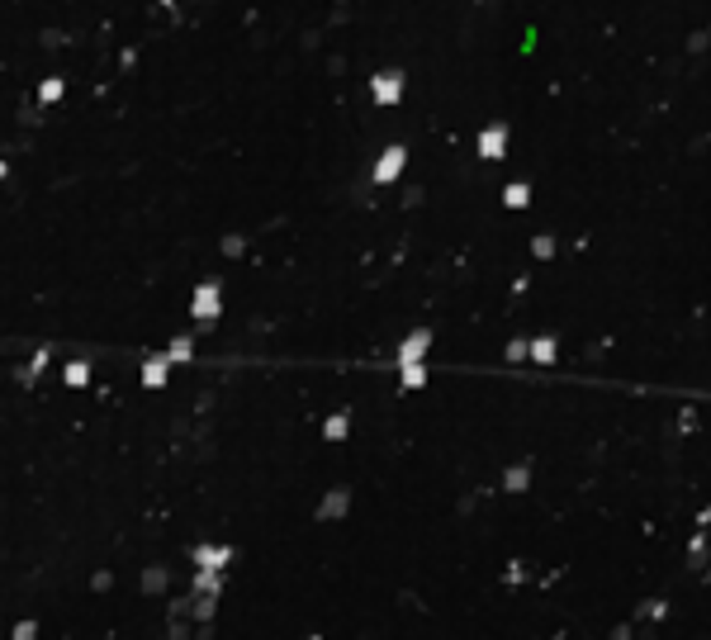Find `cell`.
<instances>
[{
  "label": "cell",
  "instance_id": "30bf717a",
  "mask_svg": "<svg viewBox=\"0 0 711 640\" xmlns=\"http://www.w3.org/2000/svg\"><path fill=\"white\" fill-rule=\"evenodd\" d=\"M555 356H559V342H555V337H536V342H531V361H536V366H550Z\"/></svg>",
  "mask_w": 711,
  "mask_h": 640
},
{
  "label": "cell",
  "instance_id": "8fae6325",
  "mask_svg": "<svg viewBox=\"0 0 711 640\" xmlns=\"http://www.w3.org/2000/svg\"><path fill=\"white\" fill-rule=\"evenodd\" d=\"M218 588H223L218 569H199V574H195V593H199V598H218Z\"/></svg>",
  "mask_w": 711,
  "mask_h": 640
},
{
  "label": "cell",
  "instance_id": "9a60e30c",
  "mask_svg": "<svg viewBox=\"0 0 711 640\" xmlns=\"http://www.w3.org/2000/svg\"><path fill=\"white\" fill-rule=\"evenodd\" d=\"M62 90H67V85H62L57 76H48L43 85H38V100H43V105H57V100H62Z\"/></svg>",
  "mask_w": 711,
  "mask_h": 640
},
{
  "label": "cell",
  "instance_id": "52a82bcc",
  "mask_svg": "<svg viewBox=\"0 0 711 640\" xmlns=\"http://www.w3.org/2000/svg\"><path fill=\"white\" fill-rule=\"evenodd\" d=\"M166 370H171V356H147L142 361V384L147 389H161L166 384Z\"/></svg>",
  "mask_w": 711,
  "mask_h": 640
},
{
  "label": "cell",
  "instance_id": "7402d4cb",
  "mask_svg": "<svg viewBox=\"0 0 711 640\" xmlns=\"http://www.w3.org/2000/svg\"><path fill=\"white\" fill-rule=\"evenodd\" d=\"M707 522H711V507H702V512H697V527H707Z\"/></svg>",
  "mask_w": 711,
  "mask_h": 640
},
{
  "label": "cell",
  "instance_id": "603a6c76",
  "mask_svg": "<svg viewBox=\"0 0 711 640\" xmlns=\"http://www.w3.org/2000/svg\"><path fill=\"white\" fill-rule=\"evenodd\" d=\"M332 5H342V0H332Z\"/></svg>",
  "mask_w": 711,
  "mask_h": 640
},
{
  "label": "cell",
  "instance_id": "7c38bea8",
  "mask_svg": "<svg viewBox=\"0 0 711 640\" xmlns=\"http://www.w3.org/2000/svg\"><path fill=\"white\" fill-rule=\"evenodd\" d=\"M527 484H531V465H512V470L502 475V489H507V493H522Z\"/></svg>",
  "mask_w": 711,
  "mask_h": 640
},
{
  "label": "cell",
  "instance_id": "6da1fadb",
  "mask_svg": "<svg viewBox=\"0 0 711 640\" xmlns=\"http://www.w3.org/2000/svg\"><path fill=\"white\" fill-rule=\"evenodd\" d=\"M190 313H195V322H213L218 313H223V290H218V280H204V285H195Z\"/></svg>",
  "mask_w": 711,
  "mask_h": 640
},
{
  "label": "cell",
  "instance_id": "8992f818",
  "mask_svg": "<svg viewBox=\"0 0 711 640\" xmlns=\"http://www.w3.org/2000/svg\"><path fill=\"white\" fill-rule=\"evenodd\" d=\"M507 152V124H489L484 133H479V157L484 161H498Z\"/></svg>",
  "mask_w": 711,
  "mask_h": 640
},
{
  "label": "cell",
  "instance_id": "9c48e42d",
  "mask_svg": "<svg viewBox=\"0 0 711 640\" xmlns=\"http://www.w3.org/2000/svg\"><path fill=\"white\" fill-rule=\"evenodd\" d=\"M502 204H507V209H527V204H531V186H527V181H512V186L502 190Z\"/></svg>",
  "mask_w": 711,
  "mask_h": 640
},
{
  "label": "cell",
  "instance_id": "e0dca14e",
  "mask_svg": "<svg viewBox=\"0 0 711 640\" xmlns=\"http://www.w3.org/2000/svg\"><path fill=\"white\" fill-rule=\"evenodd\" d=\"M85 379H90V366H85V361H72V366H67V384H72V389H81Z\"/></svg>",
  "mask_w": 711,
  "mask_h": 640
},
{
  "label": "cell",
  "instance_id": "3957f363",
  "mask_svg": "<svg viewBox=\"0 0 711 640\" xmlns=\"http://www.w3.org/2000/svg\"><path fill=\"white\" fill-rule=\"evenodd\" d=\"M403 166H408V147H403V142H394V147H384V157L375 161V186H394Z\"/></svg>",
  "mask_w": 711,
  "mask_h": 640
},
{
  "label": "cell",
  "instance_id": "d6986e66",
  "mask_svg": "<svg viewBox=\"0 0 711 640\" xmlns=\"http://www.w3.org/2000/svg\"><path fill=\"white\" fill-rule=\"evenodd\" d=\"M161 584H166V574H161V569H147V574H142V588H147V593H157Z\"/></svg>",
  "mask_w": 711,
  "mask_h": 640
},
{
  "label": "cell",
  "instance_id": "ba28073f",
  "mask_svg": "<svg viewBox=\"0 0 711 640\" xmlns=\"http://www.w3.org/2000/svg\"><path fill=\"white\" fill-rule=\"evenodd\" d=\"M346 507H351V493H346V489H332V493H327V503L318 507V517H322V522H332V517H342Z\"/></svg>",
  "mask_w": 711,
  "mask_h": 640
},
{
  "label": "cell",
  "instance_id": "2e32d148",
  "mask_svg": "<svg viewBox=\"0 0 711 640\" xmlns=\"http://www.w3.org/2000/svg\"><path fill=\"white\" fill-rule=\"evenodd\" d=\"M166 356H171V361H190V356H195V337H176V342L166 347Z\"/></svg>",
  "mask_w": 711,
  "mask_h": 640
},
{
  "label": "cell",
  "instance_id": "5bb4252c",
  "mask_svg": "<svg viewBox=\"0 0 711 640\" xmlns=\"http://www.w3.org/2000/svg\"><path fill=\"white\" fill-rule=\"evenodd\" d=\"M398 370H403V389H422V384H427V366H422V361L398 366Z\"/></svg>",
  "mask_w": 711,
  "mask_h": 640
},
{
  "label": "cell",
  "instance_id": "5b68a950",
  "mask_svg": "<svg viewBox=\"0 0 711 640\" xmlns=\"http://www.w3.org/2000/svg\"><path fill=\"white\" fill-rule=\"evenodd\" d=\"M427 351H432V332H427V327H418V332H408V337H403V347H398V366L427 361Z\"/></svg>",
  "mask_w": 711,
  "mask_h": 640
},
{
  "label": "cell",
  "instance_id": "44dd1931",
  "mask_svg": "<svg viewBox=\"0 0 711 640\" xmlns=\"http://www.w3.org/2000/svg\"><path fill=\"white\" fill-rule=\"evenodd\" d=\"M687 550H692V560H702V555H707V536L697 532V536H692V545H687Z\"/></svg>",
  "mask_w": 711,
  "mask_h": 640
},
{
  "label": "cell",
  "instance_id": "ac0fdd59",
  "mask_svg": "<svg viewBox=\"0 0 711 640\" xmlns=\"http://www.w3.org/2000/svg\"><path fill=\"white\" fill-rule=\"evenodd\" d=\"M531 256L550 261V256H555V238H531Z\"/></svg>",
  "mask_w": 711,
  "mask_h": 640
},
{
  "label": "cell",
  "instance_id": "ffe728a7",
  "mask_svg": "<svg viewBox=\"0 0 711 640\" xmlns=\"http://www.w3.org/2000/svg\"><path fill=\"white\" fill-rule=\"evenodd\" d=\"M522 356H531V342H507V361H522Z\"/></svg>",
  "mask_w": 711,
  "mask_h": 640
},
{
  "label": "cell",
  "instance_id": "7a4b0ae2",
  "mask_svg": "<svg viewBox=\"0 0 711 640\" xmlns=\"http://www.w3.org/2000/svg\"><path fill=\"white\" fill-rule=\"evenodd\" d=\"M370 100L379 109H394L403 100V72H379V76L370 81Z\"/></svg>",
  "mask_w": 711,
  "mask_h": 640
},
{
  "label": "cell",
  "instance_id": "4fadbf2b",
  "mask_svg": "<svg viewBox=\"0 0 711 640\" xmlns=\"http://www.w3.org/2000/svg\"><path fill=\"white\" fill-rule=\"evenodd\" d=\"M346 432H351V413H332V418L322 422V436H327V441H342Z\"/></svg>",
  "mask_w": 711,
  "mask_h": 640
},
{
  "label": "cell",
  "instance_id": "277c9868",
  "mask_svg": "<svg viewBox=\"0 0 711 640\" xmlns=\"http://www.w3.org/2000/svg\"><path fill=\"white\" fill-rule=\"evenodd\" d=\"M190 560L199 569H228L233 564V545H190Z\"/></svg>",
  "mask_w": 711,
  "mask_h": 640
}]
</instances>
